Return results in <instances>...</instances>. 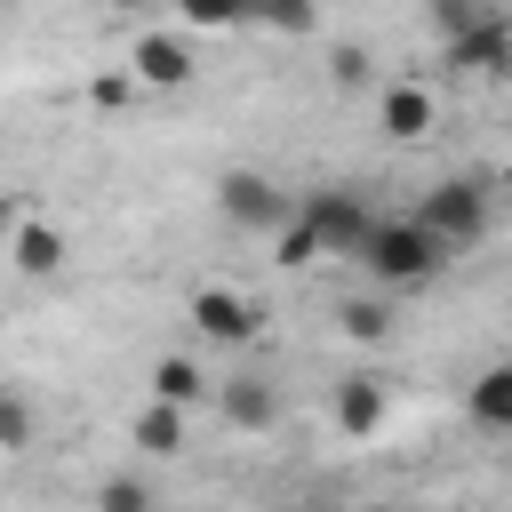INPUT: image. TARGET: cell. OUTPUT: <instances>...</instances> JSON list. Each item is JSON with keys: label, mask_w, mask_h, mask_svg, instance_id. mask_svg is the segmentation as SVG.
I'll use <instances>...</instances> for the list:
<instances>
[{"label": "cell", "mask_w": 512, "mask_h": 512, "mask_svg": "<svg viewBox=\"0 0 512 512\" xmlns=\"http://www.w3.org/2000/svg\"><path fill=\"white\" fill-rule=\"evenodd\" d=\"M8 264H16L24 280H56V272H64V232L40 224V216H16V224H8Z\"/></svg>", "instance_id": "cell-9"}, {"label": "cell", "mask_w": 512, "mask_h": 512, "mask_svg": "<svg viewBox=\"0 0 512 512\" xmlns=\"http://www.w3.org/2000/svg\"><path fill=\"white\" fill-rule=\"evenodd\" d=\"M96 512H152V488L128 480V472H112V480L96 488Z\"/></svg>", "instance_id": "cell-19"}, {"label": "cell", "mask_w": 512, "mask_h": 512, "mask_svg": "<svg viewBox=\"0 0 512 512\" xmlns=\"http://www.w3.org/2000/svg\"><path fill=\"white\" fill-rule=\"evenodd\" d=\"M448 256H456V248H448L424 216H384V224L368 232V248H360V272H368L376 288H416V280H432Z\"/></svg>", "instance_id": "cell-1"}, {"label": "cell", "mask_w": 512, "mask_h": 512, "mask_svg": "<svg viewBox=\"0 0 512 512\" xmlns=\"http://www.w3.org/2000/svg\"><path fill=\"white\" fill-rule=\"evenodd\" d=\"M256 320H264V312H256L240 288H216V280H208V288H192V328H200L208 344H248V336H256Z\"/></svg>", "instance_id": "cell-6"}, {"label": "cell", "mask_w": 512, "mask_h": 512, "mask_svg": "<svg viewBox=\"0 0 512 512\" xmlns=\"http://www.w3.org/2000/svg\"><path fill=\"white\" fill-rule=\"evenodd\" d=\"M128 72H136L144 88H184V80H192V40H176V32H144V40L128 48Z\"/></svg>", "instance_id": "cell-8"}, {"label": "cell", "mask_w": 512, "mask_h": 512, "mask_svg": "<svg viewBox=\"0 0 512 512\" xmlns=\"http://www.w3.org/2000/svg\"><path fill=\"white\" fill-rule=\"evenodd\" d=\"M216 408H224L232 432H272V424H280V400H272L264 376H224V384H216Z\"/></svg>", "instance_id": "cell-10"}, {"label": "cell", "mask_w": 512, "mask_h": 512, "mask_svg": "<svg viewBox=\"0 0 512 512\" xmlns=\"http://www.w3.org/2000/svg\"><path fill=\"white\" fill-rule=\"evenodd\" d=\"M488 16H504V8H496V0H432V24H440V40H456V32L488 24Z\"/></svg>", "instance_id": "cell-17"}, {"label": "cell", "mask_w": 512, "mask_h": 512, "mask_svg": "<svg viewBox=\"0 0 512 512\" xmlns=\"http://www.w3.org/2000/svg\"><path fill=\"white\" fill-rule=\"evenodd\" d=\"M0 448H8V456L32 448V400H24L16 384H8V400H0Z\"/></svg>", "instance_id": "cell-18"}, {"label": "cell", "mask_w": 512, "mask_h": 512, "mask_svg": "<svg viewBox=\"0 0 512 512\" xmlns=\"http://www.w3.org/2000/svg\"><path fill=\"white\" fill-rule=\"evenodd\" d=\"M416 216H424L448 248H472V240H488V224H496V192L472 184V176H440V184L416 200Z\"/></svg>", "instance_id": "cell-3"}, {"label": "cell", "mask_w": 512, "mask_h": 512, "mask_svg": "<svg viewBox=\"0 0 512 512\" xmlns=\"http://www.w3.org/2000/svg\"><path fill=\"white\" fill-rule=\"evenodd\" d=\"M448 72H456V80H472V88L512 80V16H488V24L456 32V40H448Z\"/></svg>", "instance_id": "cell-5"}, {"label": "cell", "mask_w": 512, "mask_h": 512, "mask_svg": "<svg viewBox=\"0 0 512 512\" xmlns=\"http://www.w3.org/2000/svg\"><path fill=\"white\" fill-rule=\"evenodd\" d=\"M504 200H512V176H504Z\"/></svg>", "instance_id": "cell-22"}, {"label": "cell", "mask_w": 512, "mask_h": 512, "mask_svg": "<svg viewBox=\"0 0 512 512\" xmlns=\"http://www.w3.org/2000/svg\"><path fill=\"white\" fill-rule=\"evenodd\" d=\"M152 400H168V408H208L216 400V384H208V368L200 360H184V352H168V360H152Z\"/></svg>", "instance_id": "cell-12"}, {"label": "cell", "mask_w": 512, "mask_h": 512, "mask_svg": "<svg viewBox=\"0 0 512 512\" xmlns=\"http://www.w3.org/2000/svg\"><path fill=\"white\" fill-rule=\"evenodd\" d=\"M464 416H472L480 432H504V440H512V360H496V368H480V376H472Z\"/></svg>", "instance_id": "cell-13"}, {"label": "cell", "mask_w": 512, "mask_h": 512, "mask_svg": "<svg viewBox=\"0 0 512 512\" xmlns=\"http://www.w3.org/2000/svg\"><path fill=\"white\" fill-rule=\"evenodd\" d=\"M184 24H200V32H216V24H256V0H168Z\"/></svg>", "instance_id": "cell-15"}, {"label": "cell", "mask_w": 512, "mask_h": 512, "mask_svg": "<svg viewBox=\"0 0 512 512\" xmlns=\"http://www.w3.org/2000/svg\"><path fill=\"white\" fill-rule=\"evenodd\" d=\"M320 256H328V248H320V240L304 232V216H296V224L280 232V264H320Z\"/></svg>", "instance_id": "cell-21"}, {"label": "cell", "mask_w": 512, "mask_h": 512, "mask_svg": "<svg viewBox=\"0 0 512 512\" xmlns=\"http://www.w3.org/2000/svg\"><path fill=\"white\" fill-rule=\"evenodd\" d=\"M376 120H384V136H392V144H416V136L432 128V88H416V80H392V88L376 96Z\"/></svg>", "instance_id": "cell-11"}, {"label": "cell", "mask_w": 512, "mask_h": 512, "mask_svg": "<svg viewBox=\"0 0 512 512\" xmlns=\"http://www.w3.org/2000/svg\"><path fill=\"white\" fill-rule=\"evenodd\" d=\"M256 24H272V32H320V0H256Z\"/></svg>", "instance_id": "cell-16"}, {"label": "cell", "mask_w": 512, "mask_h": 512, "mask_svg": "<svg viewBox=\"0 0 512 512\" xmlns=\"http://www.w3.org/2000/svg\"><path fill=\"white\" fill-rule=\"evenodd\" d=\"M384 416H392V384H384L376 368H360V376H344V384H336V432H344V440L384 432Z\"/></svg>", "instance_id": "cell-7"}, {"label": "cell", "mask_w": 512, "mask_h": 512, "mask_svg": "<svg viewBox=\"0 0 512 512\" xmlns=\"http://www.w3.org/2000/svg\"><path fill=\"white\" fill-rule=\"evenodd\" d=\"M344 328H352V336H360V344H376V336H384V328H392V312H384V304H376V296H360V304H344Z\"/></svg>", "instance_id": "cell-20"}, {"label": "cell", "mask_w": 512, "mask_h": 512, "mask_svg": "<svg viewBox=\"0 0 512 512\" xmlns=\"http://www.w3.org/2000/svg\"><path fill=\"white\" fill-rule=\"evenodd\" d=\"M216 208H224L232 224H248V232H288V224H296V200H288L272 176H256V168H232V176L216 184Z\"/></svg>", "instance_id": "cell-4"}, {"label": "cell", "mask_w": 512, "mask_h": 512, "mask_svg": "<svg viewBox=\"0 0 512 512\" xmlns=\"http://www.w3.org/2000/svg\"><path fill=\"white\" fill-rule=\"evenodd\" d=\"M296 216H304V232H312L328 256H352V264H360L368 232L384 224V216H376V208H368L352 184H320V192H304V200H296Z\"/></svg>", "instance_id": "cell-2"}, {"label": "cell", "mask_w": 512, "mask_h": 512, "mask_svg": "<svg viewBox=\"0 0 512 512\" xmlns=\"http://www.w3.org/2000/svg\"><path fill=\"white\" fill-rule=\"evenodd\" d=\"M128 440H136L144 456H184L192 416H184V408H168V400H144V408H136V424H128Z\"/></svg>", "instance_id": "cell-14"}]
</instances>
